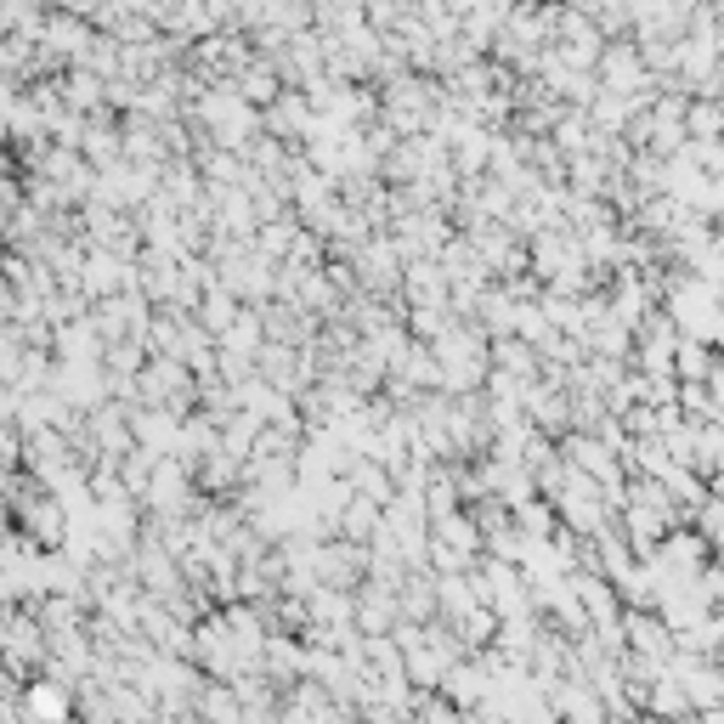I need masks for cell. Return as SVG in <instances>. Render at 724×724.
Returning a JSON list of instances; mask_svg holds the SVG:
<instances>
[{"label": "cell", "instance_id": "6da1fadb", "mask_svg": "<svg viewBox=\"0 0 724 724\" xmlns=\"http://www.w3.org/2000/svg\"><path fill=\"white\" fill-rule=\"evenodd\" d=\"M68 102L74 108H96L102 102V74H68Z\"/></svg>", "mask_w": 724, "mask_h": 724}, {"label": "cell", "instance_id": "7a4b0ae2", "mask_svg": "<svg viewBox=\"0 0 724 724\" xmlns=\"http://www.w3.org/2000/svg\"><path fill=\"white\" fill-rule=\"evenodd\" d=\"M63 713H68V708H63L45 685H29V719H63Z\"/></svg>", "mask_w": 724, "mask_h": 724}]
</instances>
